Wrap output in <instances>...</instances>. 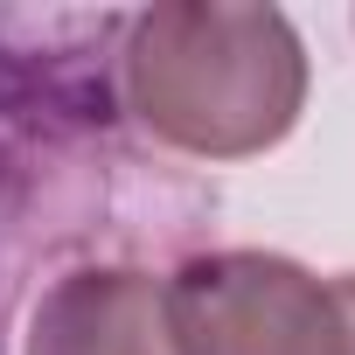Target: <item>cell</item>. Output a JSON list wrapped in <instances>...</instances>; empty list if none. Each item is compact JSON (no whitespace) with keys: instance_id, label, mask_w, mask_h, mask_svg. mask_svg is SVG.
<instances>
[{"instance_id":"1","label":"cell","mask_w":355,"mask_h":355,"mask_svg":"<svg viewBox=\"0 0 355 355\" xmlns=\"http://www.w3.org/2000/svg\"><path fill=\"white\" fill-rule=\"evenodd\" d=\"M119 91L160 146L244 160L293 132L306 105V49L279 8L167 0L125 21Z\"/></svg>"},{"instance_id":"2","label":"cell","mask_w":355,"mask_h":355,"mask_svg":"<svg viewBox=\"0 0 355 355\" xmlns=\"http://www.w3.org/2000/svg\"><path fill=\"white\" fill-rule=\"evenodd\" d=\"M182 355H341L334 286L279 251H209L167 279Z\"/></svg>"},{"instance_id":"3","label":"cell","mask_w":355,"mask_h":355,"mask_svg":"<svg viewBox=\"0 0 355 355\" xmlns=\"http://www.w3.org/2000/svg\"><path fill=\"white\" fill-rule=\"evenodd\" d=\"M28 355H182L167 327V286L139 265L63 272L35 300Z\"/></svg>"},{"instance_id":"4","label":"cell","mask_w":355,"mask_h":355,"mask_svg":"<svg viewBox=\"0 0 355 355\" xmlns=\"http://www.w3.org/2000/svg\"><path fill=\"white\" fill-rule=\"evenodd\" d=\"M334 313H341V355H355V272L334 279Z\"/></svg>"}]
</instances>
